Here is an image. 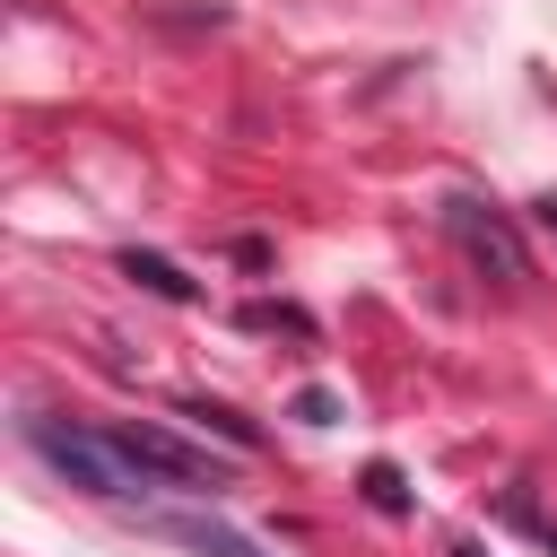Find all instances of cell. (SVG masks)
I'll use <instances>...</instances> for the list:
<instances>
[{"instance_id":"1","label":"cell","mask_w":557,"mask_h":557,"mask_svg":"<svg viewBox=\"0 0 557 557\" xmlns=\"http://www.w3.org/2000/svg\"><path fill=\"white\" fill-rule=\"evenodd\" d=\"M26 444L70 479V487H87V496H104V505H131V496H148V479L131 470V453L104 435V426H61V418H26Z\"/></svg>"},{"instance_id":"2","label":"cell","mask_w":557,"mask_h":557,"mask_svg":"<svg viewBox=\"0 0 557 557\" xmlns=\"http://www.w3.org/2000/svg\"><path fill=\"white\" fill-rule=\"evenodd\" d=\"M104 435L131 453V470H139L148 487H191V496H218V487H226V461H218L209 444H183V435H165V426H148V418H113Z\"/></svg>"},{"instance_id":"3","label":"cell","mask_w":557,"mask_h":557,"mask_svg":"<svg viewBox=\"0 0 557 557\" xmlns=\"http://www.w3.org/2000/svg\"><path fill=\"white\" fill-rule=\"evenodd\" d=\"M444 226H453V244H461L479 270H496L505 287H522V278H531V252H522V235H513L496 209H479V200H444Z\"/></svg>"},{"instance_id":"4","label":"cell","mask_w":557,"mask_h":557,"mask_svg":"<svg viewBox=\"0 0 557 557\" xmlns=\"http://www.w3.org/2000/svg\"><path fill=\"white\" fill-rule=\"evenodd\" d=\"M165 540H183L191 557H261L244 531H226V522H209V513H174V522H165Z\"/></svg>"},{"instance_id":"5","label":"cell","mask_w":557,"mask_h":557,"mask_svg":"<svg viewBox=\"0 0 557 557\" xmlns=\"http://www.w3.org/2000/svg\"><path fill=\"white\" fill-rule=\"evenodd\" d=\"M131 278H148L157 296H174V305H191V278H183L174 261H157V252H131Z\"/></svg>"},{"instance_id":"6","label":"cell","mask_w":557,"mask_h":557,"mask_svg":"<svg viewBox=\"0 0 557 557\" xmlns=\"http://www.w3.org/2000/svg\"><path fill=\"white\" fill-rule=\"evenodd\" d=\"M366 496H374L383 513H400V505H409V487H400V470H392V461H374V470H366Z\"/></svg>"}]
</instances>
